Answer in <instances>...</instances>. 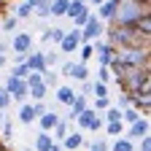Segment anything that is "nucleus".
I'll return each mask as SVG.
<instances>
[{
  "instance_id": "24",
  "label": "nucleus",
  "mask_w": 151,
  "mask_h": 151,
  "mask_svg": "<svg viewBox=\"0 0 151 151\" xmlns=\"http://www.w3.org/2000/svg\"><path fill=\"white\" fill-rule=\"evenodd\" d=\"M81 11H86V3H81V0H70V6H68V14H65V16L73 19V16H78Z\"/></svg>"
},
{
  "instance_id": "44",
  "label": "nucleus",
  "mask_w": 151,
  "mask_h": 151,
  "mask_svg": "<svg viewBox=\"0 0 151 151\" xmlns=\"http://www.w3.org/2000/svg\"><path fill=\"white\" fill-rule=\"evenodd\" d=\"M0 65H6V54H0Z\"/></svg>"
},
{
  "instance_id": "48",
  "label": "nucleus",
  "mask_w": 151,
  "mask_h": 151,
  "mask_svg": "<svg viewBox=\"0 0 151 151\" xmlns=\"http://www.w3.org/2000/svg\"><path fill=\"white\" fill-rule=\"evenodd\" d=\"M132 151H135V148H132Z\"/></svg>"
},
{
  "instance_id": "45",
  "label": "nucleus",
  "mask_w": 151,
  "mask_h": 151,
  "mask_svg": "<svg viewBox=\"0 0 151 151\" xmlns=\"http://www.w3.org/2000/svg\"><path fill=\"white\" fill-rule=\"evenodd\" d=\"M92 3H94V6H100V3H103V0H92Z\"/></svg>"
},
{
  "instance_id": "6",
  "label": "nucleus",
  "mask_w": 151,
  "mask_h": 151,
  "mask_svg": "<svg viewBox=\"0 0 151 151\" xmlns=\"http://www.w3.org/2000/svg\"><path fill=\"white\" fill-rule=\"evenodd\" d=\"M6 92L11 94V100L24 103V100H27V81H24V78H16V76H8V81H6Z\"/></svg>"
},
{
  "instance_id": "20",
  "label": "nucleus",
  "mask_w": 151,
  "mask_h": 151,
  "mask_svg": "<svg viewBox=\"0 0 151 151\" xmlns=\"http://www.w3.org/2000/svg\"><path fill=\"white\" fill-rule=\"evenodd\" d=\"M32 14H35L38 19H49V16H51V3H49V0H41V3L32 8Z\"/></svg>"
},
{
  "instance_id": "38",
  "label": "nucleus",
  "mask_w": 151,
  "mask_h": 151,
  "mask_svg": "<svg viewBox=\"0 0 151 151\" xmlns=\"http://www.w3.org/2000/svg\"><path fill=\"white\" fill-rule=\"evenodd\" d=\"M3 135H6V138H14V124H11V122L3 124Z\"/></svg>"
},
{
  "instance_id": "31",
  "label": "nucleus",
  "mask_w": 151,
  "mask_h": 151,
  "mask_svg": "<svg viewBox=\"0 0 151 151\" xmlns=\"http://www.w3.org/2000/svg\"><path fill=\"white\" fill-rule=\"evenodd\" d=\"M108 105H111V97L105 94V97H94V105H92V108H94V111H105Z\"/></svg>"
},
{
  "instance_id": "34",
  "label": "nucleus",
  "mask_w": 151,
  "mask_h": 151,
  "mask_svg": "<svg viewBox=\"0 0 151 151\" xmlns=\"http://www.w3.org/2000/svg\"><path fill=\"white\" fill-rule=\"evenodd\" d=\"M86 19H89V8H86V11H81L78 16H73V22H76V27H78V30H81V27H84V22H86Z\"/></svg>"
},
{
  "instance_id": "13",
  "label": "nucleus",
  "mask_w": 151,
  "mask_h": 151,
  "mask_svg": "<svg viewBox=\"0 0 151 151\" xmlns=\"http://www.w3.org/2000/svg\"><path fill=\"white\" fill-rule=\"evenodd\" d=\"M24 62H27V68L35 70V73H43V70L49 68L46 60H43V54H27V60H24Z\"/></svg>"
},
{
  "instance_id": "21",
  "label": "nucleus",
  "mask_w": 151,
  "mask_h": 151,
  "mask_svg": "<svg viewBox=\"0 0 151 151\" xmlns=\"http://www.w3.org/2000/svg\"><path fill=\"white\" fill-rule=\"evenodd\" d=\"M51 143H54V138L49 135V132H46V129H41V135H38V138H35V148H38V151H46V148H49Z\"/></svg>"
},
{
  "instance_id": "2",
  "label": "nucleus",
  "mask_w": 151,
  "mask_h": 151,
  "mask_svg": "<svg viewBox=\"0 0 151 151\" xmlns=\"http://www.w3.org/2000/svg\"><path fill=\"white\" fill-rule=\"evenodd\" d=\"M148 54H151L148 46H116V57L113 60L132 65V68H148V62H151Z\"/></svg>"
},
{
  "instance_id": "5",
  "label": "nucleus",
  "mask_w": 151,
  "mask_h": 151,
  "mask_svg": "<svg viewBox=\"0 0 151 151\" xmlns=\"http://www.w3.org/2000/svg\"><path fill=\"white\" fill-rule=\"evenodd\" d=\"M103 32H105L103 19H97V16H92V14H89V19H86L84 27H81V41H94V38H100Z\"/></svg>"
},
{
  "instance_id": "46",
  "label": "nucleus",
  "mask_w": 151,
  "mask_h": 151,
  "mask_svg": "<svg viewBox=\"0 0 151 151\" xmlns=\"http://www.w3.org/2000/svg\"><path fill=\"white\" fill-rule=\"evenodd\" d=\"M0 151H6V146H3V140H0Z\"/></svg>"
},
{
  "instance_id": "40",
  "label": "nucleus",
  "mask_w": 151,
  "mask_h": 151,
  "mask_svg": "<svg viewBox=\"0 0 151 151\" xmlns=\"http://www.w3.org/2000/svg\"><path fill=\"white\" fill-rule=\"evenodd\" d=\"M27 54H30V51H27ZM27 54H14V62H16V65H19V62H24V60H27Z\"/></svg>"
},
{
  "instance_id": "23",
  "label": "nucleus",
  "mask_w": 151,
  "mask_h": 151,
  "mask_svg": "<svg viewBox=\"0 0 151 151\" xmlns=\"http://www.w3.org/2000/svg\"><path fill=\"white\" fill-rule=\"evenodd\" d=\"M138 116H143V113L138 111V108H132V105H127V108H122V122H127V124H132Z\"/></svg>"
},
{
  "instance_id": "47",
  "label": "nucleus",
  "mask_w": 151,
  "mask_h": 151,
  "mask_svg": "<svg viewBox=\"0 0 151 151\" xmlns=\"http://www.w3.org/2000/svg\"><path fill=\"white\" fill-rule=\"evenodd\" d=\"M0 124H3V111H0Z\"/></svg>"
},
{
  "instance_id": "17",
  "label": "nucleus",
  "mask_w": 151,
  "mask_h": 151,
  "mask_svg": "<svg viewBox=\"0 0 151 151\" xmlns=\"http://www.w3.org/2000/svg\"><path fill=\"white\" fill-rule=\"evenodd\" d=\"M76 94H78V92H76L73 86H57V100H60L62 105H70L76 100Z\"/></svg>"
},
{
  "instance_id": "10",
  "label": "nucleus",
  "mask_w": 151,
  "mask_h": 151,
  "mask_svg": "<svg viewBox=\"0 0 151 151\" xmlns=\"http://www.w3.org/2000/svg\"><path fill=\"white\" fill-rule=\"evenodd\" d=\"M35 122H38V124H41V129H46V132H51V129H54V124H57V122H60V116H57V113H54V111H43V113H41V116H38Z\"/></svg>"
},
{
  "instance_id": "14",
  "label": "nucleus",
  "mask_w": 151,
  "mask_h": 151,
  "mask_svg": "<svg viewBox=\"0 0 151 151\" xmlns=\"http://www.w3.org/2000/svg\"><path fill=\"white\" fill-rule=\"evenodd\" d=\"M35 119H38V113H35L32 103H22V108H19V122L22 124H32Z\"/></svg>"
},
{
  "instance_id": "16",
  "label": "nucleus",
  "mask_w": 151,
  "mask_h": 151,
  "mask_svg": "<svg viewBox=\"0 0 151 151\" xmlns=\"http://www.w3.org/2000/svg\"><path fill=\"white\" fill-rule=\"evenodd\" d=\"M46 92H49V86L43 81H38V84H30L27 86V97H32V100H46Z\"/></svg>"
},
{
  "instance_id": "41",
  "label": "nucleus",
  "mask_w": 151,
  "mask_h": 151,
  "mask_svg": "<svg viewBox=\"0 0 151 151\" xmlns=\"http://www.w3.org/2000/svg\"><path fill=\"white\" fill-rule=\"evenodd\" d=\"M70 68H73V62H65L62 65V76H70Z\"/></svg>"
},
{
  "instance_id": "8",
  "label": "nucleus",
  "mask_w": 151,
  "mask_h": 151,
  "mask_svg": "<svg viewBox=\"0 0 151 151\" xmlns=\"http://www.w3.org/2000/svg\"><path fill=\"white\" fill-rule=\"evenodd\" d=\"M60 46H62V51H65V54H73L76 49L81 46V30L76 27L73 32H65V35H62V41H60Z\"/></svg>"
},
{
  "instance_id": "3",
  "label": "nucleus",
  "mask_w": 151,
  "mask_h": 151,
  "mask_svg": "<svg viewBox=\"0 0 151 151\" xmlns=\"http://www.w3.org/2000/svg\"><path fill=\"white\" fill-rule=\"evenodd\" d=\"M148 6H140L138 0H119L116 14H113V22L116 24H135V19L140 14H146Z\"/></svg>"
},
{
  "instance_id": "35",
  "label": "nucleus",
  "mask_w": 151,
  "mask_h": 151,
  "mask_svg": "<svg viewBox=\"0 0 151 151\" xmlns=\"http://www.w3.org/2000/svg\"><path fill=\"white\" fill-rule=\"evenodd\" d=\"M8 103H11V94H8L6 89H0V111H3V108H6Z\"/></svg>"
},
{
  "instance_id": "19",
  "label": "nucleus",
  "mask_w": 151,
  "mask_h": 151,
  "mask_svg": "<svg viewBox=\"0 0 151 151\" xmlns=\"http://www.w3.org/2000/svg\"><path fill=\"white\" fill-rule=\"evenodd\" d=\"M49 3H51V16H65L70 0H49Z\"/></svg>"
},
{
  "instance_id": "7",
  "label": "nucleus",
  "mask_w": 151,
  "mask_h": 151,
  "mask_svg": "<svg viewBox=\"0 0 151 151\" xmlns=\"http://www.w3.org/2000/svg\"><path fill=\"white\" fill-rule=\"evenodd\" d=\"M11 49H14V54H27V51H32V32H16L14 41H11Z\"/></svg>"
},
{
  "instance_id": "18",
  "label": "nucleus",
  "mask_w": 151,
  "mask_h": 151,
  "mask_svg": "<svg viewBox=\"0 0 151 151\" xmlns=\"http://www.w3.org/2000/svg\"><path fill=\"white\" fill-rule=\"evenodd\" d=\"M70 78H76V81H86V78H89L86 62H73V68H70Z\"/></svg>"
},
{
  "instance_id": "26",
  "label": "nucleus",
  "mask_w": 151,
  "mask_h": 151,
  "mask_svg": "<svg viewBox=\"0 0 151 151\" xmlns=\"http://www.w3.org/2000/svg\"><path fill=\"white\" fill-rule=\"evenodd\" d=\"M65 135H68V122H62V119H60V122L54 124V140H62Z\"/></svg>"
},
{
  "instance_id": "11",
  "label": "nucleus",
  "mask_w": 151,
  "mask_h": 151,
  "mask_svg": "<svg viewBox=\"0 0 151 151\" xmlns=\"http://www.w3.org/2000/svg\"><path fill=\"white\" fill-rule=\"evenodd\" d=\"M116 6H119V0H103V3H100V19H103V22H113Z\"/></svg>"
},
{
  "instance_id": "42",
  "label": "nucleus",
  "mask_w": 151,
  "mask_h": 151,
  "mask_svg": "<svg viewBox=\"0 0 151 151\" xmlns=\"http://www.w3.org/2000/svg\"><path fill=\"white\" fill-rule=\"evenodd\" d=\"M46 151H62V146H57V143H51V146H49Z\"/></svg>"
},
{
  "instance_id": "22",
  "label": "nucleus",
  "mask_w": 151,
  "mask_h": 151,
  "mask_svg": "<svg viewBox=\"0 0 151 151\" xmlns=\"http://www.w3.org/2000/svg\"><path fill=\"white\" fill-rule=\"evenodd\" d=\"M105 129H108L111 138H119L122 132H124V122H122V119H116V122H105Z\"/></svg>"
},
{
  "instance_id": "36",
  "label": "nucleus",
  "mask_w": 151,
  "mask_h": 151,
  "mask_svg": "<svg viewBox=\"0 0 151 151\" xmlns=\"http://www.w3.org/2000/svg\"><path fill=\"white\" fill-rule=\"evenodd\" d=\"M16 22H19V19H16V16H8V19H6V22H3V27H6L8 32H14V27H16Z\"/></svg>"
},
{
  "instance_id": "28",
  "label": "nucleus",
  "mask_w": 151,
  "mask_h": 151,
  "mask_svg": "<svg viewBox=\"0 0 151 151\" xmlns=\"http://www.w3.org/2000/svg\"><path fill=\"white\" fill-rule=\"evenodd\" d=\"M14 16H16V19H27V16H32V6H30L27 0H24V3L16 8V14H14Z\"/></svg>"
},
{
  "instance_id": "4",
  "label": "nucleus",
  "mask_w": 151,
  "mask_h": 151,
  "mask_svg": "<svg viewBox=\"0 0 151 151\" xmlns=\"http://www.w3.org/2000/svg\"><path fill=\"white\" fill-rule=\"evenodd\" d=\"M76 122H78L84 129H94V132H97L100 127H103V119H100V111H94L92 105H86L81 113H78V116H76Z\"/></svg>"
},
{
  "instance_id": "30",
  "label": "nucleus",
  "mask_w": 151,
  "mask_h": 151,
  "mask_svg": "<svg viewBox=\"0 0 151 151\" xmlns=\"http://www.w3.org/2000/svg\"><path fill=\"white\" fill-rule=\"evenodd\" d=\"M11 76H16V78H27V76H30V68H27V62H19V65L11 70Z\"/></svg>"
},
{
  "instance_id": "15",
  "label": "nucleus",
  "mask_w": 151,
  "mask_h": 151,
  "mask_svg": "<svg viewBox=\"0 0 151 151\" xmlns=\"http://www.w3.org/2000/svg\"><path fill=\"white\" fill-rule=\"evenodd\" d=\"M86 105H89V103H86V94H76V100L68 105V108H70V116H68V119H73V122H76V116H78V113H81Z\"/></svg>"
},
{
  "instance_id": "25",
  "label": "nucleus",
  "mask_w": 151,
  "mask_h": 151,
  "mask_svg": "<svg viewBox=\"0 0 151 151\" xmlns=\"http://www.w3.org/2000/svg\"><path fill=\"white\" fill-rule=\"evenodd\" d=\"M132 148H135V146H132V140H129V138H119L116 143L111 146V151H132Z\"/></svg>"
},
{
  "instance_id": "37",
  "label": "nucleus",
  "mask_w": 151,
  "mask_h": 151,
  "mask_svg": "<svg viewBox=\"0 0 151 151\" xmlns=\"http://www.w3.org/2000/svg\"><path fill=\"white\" fill-rule=\"evenodd\" d=\"M140 140V151H151V138L148 135H143V138H138Z\"/></svg>"
},
{
  "instance_id": "29",
  "label": "nucleus",
  "mask_w": 151,
  "mask_h": 151,
  "mask_svg": "<svg viewBox=\"0 0 151 151\" xmlns=\"http://www.w3.org/2000/svg\"><path fill=\"white\" fill-rule=\"evenodd\" d=\"M103 113H105V122H116V119H122V108H113V105H108Z\"/></svg>"
},
{
  "instance_id": "1",
  "label": "nucleus",
  "mask_w": 151,
  "mask_h": 151,
  "mask_svg": "<svg viewBox=\"0 0 151 151\" xmlns=\"http://www.w3.org/2000/svg\"><path fill=\"white\" fill-rule=\"evenodd\" d=\"M151 35L140 32L135 24H116L108 32V43L113 46H148Z\"/></svg>"
},
{
  "instance_id": "9",
  "label": "nucleus",
  "mask_w": 151,
  "mask_h": 151,
  "mask_svg": "<svg viewBox=\"0 0 151 151\" xmlns=\"http://www.w3.org/2000/svg\"><path fill=\"white\" fill-rule=\"evenodd\" d=\"M129 140H138V138H143V135H148V116H138L135 122L129 124Z\"/></svg>"
},
{
  "instance_id": "32",
  "label": "nucleus",
  "mask_w": 151,
  "mask_h": 151,
  "mask_svg": "<svg viewBox=\"0 0 151 151\" xmlns=\"http://www.w3.org/2000/svg\"><path fill=\"white\" fill-rule=\"evenodd\" d=\"M111 78H113V76H111V68H108V65H100V73H97V81H105V84H108Z\"/></svg>"
},
{
  "instance_id": "33",
  "label": "nucleus",
  "mask_w": 151,
  "mask_h": 151,
  "mask_svg": "<svg viewBox=\"0 0 151 151\" xmlns=\"http://www.w3.org/2000/svg\"><path fill=\"white\" fill-rule=\"evenodd\" d=\"M62 35H65V30H62V27H54V30H49V41L60 43V41H62Z\"/></svg>"
},
{
  "instance_id": "12",
  "label": "nucleus",
  "mask_w": 151,
  "mask_h": 151,
  "mask_svg": "<svg viewBox=\"0 0 151 151\" xmlns=\"http://www.w3.org/2000/svg\"><path fill=\"white\" fill-rule=\"evenodd\" d=\"M62 140H65L62 148H68V151H76V148H81V146H84V135H81V132H68Z\"/></svg>"
},
{
  "instance_id": "39",
  "label": "nucleus",
  "mask_w": 151,
  "mask_h": 151,
  "mask_svg": "<svg viewBox=\"0 0 151 151\" xmlns=\"http://www.w3.org/2000/svg\"><path fill=\"white\" fill-rule=\"evenodd\" d=\"M127 105H129V94L124 92V94H122V97H119V108H127Z\"/></svg>"
},
{
  "instance_id": "43",
  "label": "nucleus",
  "mask_w": 151,
  "mask_h": 151,
  "mask_svg": "<svg viewBox=\"0 0 151 151\" xmlns=\"http://www.w3.org/2000/svg\"><path fill=\"white\" fill-rule=\"evenodd\" d=\"M27 3H30V6H32V8H35V6H38V3H41V0H27Z\"/></svg>"
},
{
  "instance_id": "27",
  "label": "nucleus",
  "mask_w": 151,
  "mask_h": 151,
  "mask_svg": "<svg viewBox=\"0 0 151 151\" xmlns=\"http://www.w3.org/2000/svg\"><path fill=\"white\" fill-rule=\"evenodd\" d=\"M92 94H94V97H105V94H108V84L105 81H94L92 84Z\"/></svg>"
}]
</instances>
